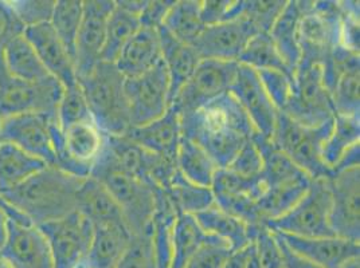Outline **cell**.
<instances>
[{"label": "cell", "instance_id": "cell-49", "mask_svg": "<svg viewBox=\"0 0 360 268\" xmlns=\"http://www.w3.org/2000/svg\"><path fill=\"white\" fill-rule=\"evenodd\" d=\"M231 253L230 246L224 240H215L202 246L184 268H224L226 259Z\"/></svg>", "mask_w": 360, "mask_h": 268}, {"label": "cell", "instance_id": "cell-45", "mask_svg": "<svg viewBox=\"0 0 360 268\" xmlns=\"http://www.w3.org/2000/svg\"><path fill=\"white\" fill-rule=\"evenodd\" d=\"M16 18L25 29L50 23L56 0H13L8 1Z\"/></svg>", "mask_w": 360, "mask_h": 268}, {"label": "cell", "instance_id": "cell-23", "mask_svg": "<svg viewBox=\"0 0 360 268\" xmlns=\"http://www.w3.org/2000/svg\"><path fill=\"white\" fill-rule=\"evenodd\" d=\"M159 62L162 50L158 29L141 26L122 47L115 65L124 78H136L150 72Z\"/></svg>", "mask_w": 360, "mask_h": 268}, {"label": "cell", "instance_id": "cell-27", "mask_svg": "<svg viewBox=\"0 0 360 268\" xmlns=\"http://www.w3.org/2000/svg\"><path fill=\"white\" fill-rule=\"evenodd\" d=\"M252 140L262 156V172L259 177L265 185V189L311 179L285 153L278 149L271 140L262 137L257 132Z\"/></svg>", "mask_w": 360, "mask_h": 268}, {"label": "cell", "instance_id": "cell-18", "mask_svg": "<svg viewBox=\"0 0 360 268\" xmlns=\"http://www.w3.org/2000/svg\"><path fill=\"white\" fill-rule=\"evenodd\" d=\"M258 31L240 16L236 20L206 26L191 47L200 60L238 62L249 41Z\"/></svg>", "mask_w": 360, "mask_h": 268}, {"label": "cell", "instance_id": "cell-51", "mask_svg": "<svg viewBox=\"0 0 360 268\" xmlns=\"http://www.w3.org/2000/svg\"><path fill=\"white\" fill-rule=\"evenodd\" d=\"M172 4L174 0H148L144 11L140 15L141 26L150 29L160 27Z\"/></svg>", "mask_w": 360, "mask_h": 268}, {"label": "cell", "instance_id": "cell-25", "mask_svg": "<svg viewBox=\"0 0 360 268\" xmlns=\"http://www.w3.org/2000/svg\"><path fill=\"white\" fill-rule=\"evenodd\" d=\"M156 204L150 223V243L158 268H171L174 228L178 210L165 191L156 188Z\"/></svg>", "mask_w": 360, "mask_h": 268}, {"label": "cell", "instance_id": "cell-47", "mask_svg": "<svg viewBox=\"0 0 360 268\" xmlns=\"http://www.w3.org/2000/svg\"><path fill=\"white\" fill-rule=\"evenodd\" d=\"M225 169L245 179L258 177L262 172V156L255 141H248Z\"/></svg>", "mask_w": 360, "mask_h": 268}, {"label": "cell", "instance_id": "cell-46", "mask_svg": "<svg viewBox=\"0 0 360 268\" xmlns=\"http://www.w3.org/2000/svg\"><path fill=\"white\" fill-rule=\"evenodd\" d=\"M243 13V0H203L200 19L205 26H214L236 20Z\"/></svg>", "mask_w": 360, "mask_h": 268}, {"label": "cell", "instance_id": "cell-4", "mask_svg": "<svg viewBox=\"0 0 360 268\" xmlns=\"http://www.w3.org/2000/svg\"><path fill=\"white\" fill-rule=\"evenodd\" d=\"M96 126L106 135H124L131 128L124 93L125 78L115 63L98 62L89 74L77 79Z\"/></svg>", "mask_w": 360, "mask_h": 268}, {"label": "cell", "instance_id": "cell-14", "mask_svg": "<svg viewBox=\"0 0 360 268\" xmlns=\"http://www.w3.org/2000/svg\"><path fill=\"white\" fill-rule=\"evenodd\" d=\"M115 8V0H85L81 26L75 48L77 79L89 74L101 62L105 43L108 19Z\"/></svg>", "mask_w": 360, "mask_h": 268}, {"label": "cell", "instance_id": "cell-20", "mask_svg": "<svg viewBox=\"0 0 360 268\" xmlns=\"http://www.w3.org/2000/svg\"><path fill=\"white\" fill-rule=\"evenodd\" d=\"M23 35L30 42L49 74L56 78L63 88L78 82L75 60L50 23L27 27Z\"/></svg>", "mask_w": 360, "mask_h": 268}, {"label": "cell", "instance_id": "cell-7", "mask_svg": "<svg viewBox=\"0 0 360 268\" xmlns=\"http://www.w3.org/2000/svg\"><path fill=\"white\" fill-rule=\"evenodd\" d=\"M330 179L312 180L307 194L284 216L265 225L273 232L301 238H333L330 229Z\"/></svg>", "mask_w": 360, "mask_h": 268}, {"label": "cell", "instance_id": "cell-44", "mask_svg": "<svg viewBox=\"0 0 360 268\" xmlns=\"http://www.w3.org/2000/svg\"><path fill=\"white\" fill-rule=\"evenodd\" d=\"M257 74L273 105L283 112L292 97L295 78L277 70H258Z\"/></svg>", "mask_w": 360, "mask_h": 268}, {"label": "cell", "instance_id": "cell-16", "mask_svg": "<svg viewBox=\"0 0 360 268\" xmlns=\"http://www.w3.org/2000/svg\"><path fill=\"white\" fill-rule=\"evenodd\" d=\"M0 256L10 268H54L47 239L35 224L8 220Z\"/></svg>", "mask_w": 360, "mask_h": 268}, {"label": "cell", "instance_id": "cell-1", "mask_svg": "<svg viewBox=\"0 0 360 268\" xmlns=\"http://www.w3.org/2000/svg\"><path fill=\"white\" fill-rule=\"evenodd\" d=\"M180 123L181 135L205 150L219 169H225L255 133L253 123L230 91L194 112L181 113Z\"/></svg>", "mask_w": 360, "mask_h": 268}, {"label": "cell", "instance_id": "cell-24", "mask_svg": "<svg viewBox=\"0 0 360 268\" xmlns=\"http://www.w3.org/2000/svg\"><path fill=\"white\" fill-rule=\"evenodd\" d=\"M158 35L160 41L162 60L169 79V101L172 104L179 90L194 74L200 58L191 46L178 41L163 26L158 27Z\"/></svg>", "mask_w": 360, "mask_h": 268}, {"label": "cell", "instance_id": "cell-53", "mask_svg": "<svg viewBox=\"0 0 360 268\" xmlns=\"http://www.w3.org/2000/svg\"><path fill=\"white\" fill-rule=\"evenodd\" d=\"M360 165V142L352 145L349 149L345 152V154L340 157V160L338 161V164L335 165V168L332 169V173L336 172H342L347 169H352V168H359Z\"/></svg>", "mask_w": 360, "mask_h": 268}, {"label": "cell", "instance_id": "cell-56", "mask_svg": "<svg viewBox=\"0 0 360 268\" xmlns=\"http://www.w3.org/2000/svg\"><path fill=\"white\" fill-rule=\"evenodd\" d=\"M340 268H360V256L347 260Z\"/></svg>", "mask_w": 360, "mask_h": 268}, {"label": "cell", "instance_id": "cell-48", "mask_svg": "<svg viewBox=\"0 0 360 268\" xmlns=\"http://www.w3.org/2000/svg\"><path fill=\"white\" fill-rule=\"evenodd\" d=\"M115 268H158L150 235L132 236L128 250Z\"/></svg>", "mask_w": 360, "mask_h": 268}, {"label": "cell", "instance_id": "cell-19", "mask_svg": "<svg viewBox=\"0 0 360 268\" xmlns=\"http://www.w3.org/2000/svg\"><path fill=\"white\" fill-rule=\"evenodd\" d=\"M297 256L320 268H340L347 260L360 256V243L338 238H301L276 232Z\"/></svg>", "mask_w": 360, "mask_h": 268}, {"label": "cell", "instance_id": "cell-29", "mask_svg": "<svg viewBox=\"0 0 360 268\" xmlns=\"http://www.w3.org/2000/svg\"><path fill=\"white\" fill-rule=\"evenodd\" d=\"M44 160L8 142H0V194H7L45 169Z\"/></svg>", "mask_w": 360, "mask_h": 268}, {"label": "cell", "instance_id": "cell-50", "mask_svg": "<svg viewBox=\"0 0 360 268\" xmlns=\"http://www.w3.org/2000/svg\"><path fill=\"white\" fill-rule=\"evenodd\" d=\"M25 32L23 25L16 18L8 1L0 0V51L10 41Z\"/></svg>", "mask_w": 360, "mask_h": 268}, {"label": "cell", "instance_id": "cell-36", "mask_svg": "<svg viewBox=\"0 0 360 268\" xmlns=\"http://www.w3.org/2000/svg\"><path fill=\"white\" fill-rule=\"evenodd\" d=\"M311 182V179L302 180L281 187L266 188L257 201L264 223L278 219L293 208L307 194Z\"/></svg>", "mask_w": 360, "mask_h": 268}, {"label": "cell", "instance_id": "cell-3", "mask_svg": "<svg viewBox=\"0 0 360 268\" xmlns=\"http://www.w3.org/2000/svg\"><path fill=\"white\" fill-rule=\"evenodd\" d=\"M90 177L101 182L120 207L132 236L150 235L156 204V187L120 169L105 148L91 166Z\"/></svg>", "mask_w": 360, "mask_h": 268}, {"label": "cell", "instance_id": "cell-40", "mask_svg": "<svg viewBox=\"0 0 360 268\" xmlns=\"http://www.w3.org/2000/svg\"><path fill=\"white\" fill-rule=\"evenodd\" d=\"M84 14L82 0H56L50 25L75 60V41Z\"/></svg>", "mask_w": 360, "mask_h": 268}, {"label": "cell", "instance_id": "cell-10", "mask_svg": "<svg viewBox=\"0 0 360 268\" xmlns=\"http://www.w3.org/2000/svg\"><path fill=\"white\" fill-rule=\"evenodd\" d=\"M124 93L131 126H141L160 119L171 106L169 79L163 60L144 74L125 78Z\"/></svg>", "mask_w": 360, "mask_h": 268}, {"label": "cell", "instance_id": "cell-13", "mask_svg": "<svg viewBox=\"0 0 360 268\" xmlns=\"http://www.w3.org/2000/svg\"><path fill=\"white\" fill-rule=\"evenodd\" d=\"M330 225L335 236L360 241V166L332 173Z\"/></svg>", "mask_w": 360, "mask_h": 268}, {"label": "cell", "instance_id": "cell-22", "mask_svg": "<svg viewBox=\"0 0 360 268\" xmlns=\"http://www.w3.org/2000/svg\"><path fill=\"white\" fill-rule=\"evenodd\" d=\"M131 241L132 235L125 224H94L89 251L78 268L116 267Z\"/></svg>", "mask_w": 360, "mask_h": 268}, {"label": "cell", "instance_id": "cell-37", "mask_svg": "<svg viewBox=\"0 0 360 268\" xmlns=\"http://www.w3.org/2000/svg\"><path fill=\"white\" fill-rule=\"evenodd\" d=\"M141 27L140 18L119 7L115 1V8L108 19L105 43L101 54L103 62L115 63L120 55L122 47Z\"/></svg>", "mask_w": 360, "mask_h": 268}, {"label": "cell", "instance_id": "cell-11", "mask_svg": "<svg viewBox=\"0 0 360 268\" xmlns=\"http://www.w3.org/2000/svg\"><path fill=\"white\" fill-rule=\"evenodd\" d=\"M238 62L200 60L194 74L172 101L179 114L194 112L230 91L236 79Z\"/></svg>", "mask_w": 360, "mask_h": 268}, {"label": "cell", "instance_id": "cell-9", "mask_svg": "<svg viewBox=\"0 0 360 268\" xmlns=\"http://www.w3.org/2000/svg\"><path fill=\"white\" fill-rule=\"evenodd\" d=\"M63 86L56 78L29 83L10 74L0 55V121L18 114L37 113L57 119Z\"/></svg>", "mask_w": 360, "mask_h": 268}, {"label": "cell", "instance_id": "cell-28", "mask_svg": "<svg viewBox=\"0 0 360 268\" xmlns=\"http://www.w3.org/2000/svg\"><path fill=\"white\" fill-rule=\"evenodd\" d=\"M0 55L6 70L20 81L42 83L53 78L23 34L4 46Z\"/></svg>", "mask_w": 360, "mask_h": 268}, {"label": "cell", "instance_id": "cell-38", "mask_svg": "<svg viewBox=\"0 0 360 268\" xmlns=\"http://www.w3.org/2000/svg\"><path fill=\"white\" fill-rule=\"evenodd\" d=\"M238 63L258 70H277L295 78V73L286 66L268 32H257L242 51Z\"/></svg>", "mask_w": 360, "mask_h": 268}, {"label": "cell", "instance_id": "cell-57", "mask_svg": "<svg viewBox=\"0 0 360 268\" xmlns=\"http://www.w3.org/2000/svg\"><path fill=\"white\" fill-rule=\"evenodd\" d=\"M0 268H10V266L1 259V256H0Z\"/></svg>", "mask_w": 360, "mask_h": 268}, {"label": "cell", "instance_id": "cell-54", "mask_svg": "<svg viewBox=\"0 0 360 268\" xmlns=\"http://www.w3.org/2000/svg\"><path fill=\"white\" fill-rule=\"evenodd\" d=\"M147 3H148V0H116V4L121 7L122 10L139 16V18L141 15V13L144 11Z\"/></svg>", "mask_w": 360, "mask_h": 268}, {"label": "cell", "instance_id": "cell-35", "mask_svg": "<svg viewBox=\"0 0 360 268\" xmlns=\"http://www.w3.org/2000/svg\"><path fill=\"white\" fill-rule=\"evenodd\" d=\"M165 194H168L178 213L194 216L215 206V197L211 188L188 181L179 170L174 175Z\"/></svg>", "mask_w": 360, "mask_h": 268}, {"label": "cell", "instance_id": "cell-52", "mask_svg": "<svg viewBox=\"0 0 360 268\" xmlns=\"http://www.w3.org/2000/svg\"><path fill=\"white\" fill-rule=\"evenodd\" d=\"M224 268H259L253 241L240 250L231 251L226 259Z\"/></svg>", "mask_w": 360, "mask_h": 268}, {"label": "cell", "instance_id": "cell-31", "mask_svg": "<svg viewBox=\"0 0 360 268\" xmlns=\"http://www.w3.org/2000/svg\"><path fill=\"white\" fill-rule=\"evenodd\" d=\"M194 217L207 235L226 241L231 251L240 250L252 241L250 227L217 206L196 213Z\"/></svg>", "mask_w": 360, "mask_h": 268}, {"label": "cell", "instance_id": "cell-43", "mask_svg": "<svg viewBox=\"0 0 360 268\" xmlns=\"http://www.w3.org/2000/svg\"><path fill=\"white\" fill-rule=\"evenodd\" d=\"M288 0H243L242 16L252 23L258 32H268L281 15Z\"/></svg>", "mask_w": 360, "mask_h": 268}, {"label": "cell", "instance_id": "cell-12", "mask_svg": "<svg viewBox=\"0 0 360 268\" xmlns=\"http://www.w3.org/2000/svg\"><path fill=\"white\" fill-rule=\"evenodd\" d=\"M38 228L53 255L54 268H78L85 260L93 236V224L77 210Z\"/></svg>", "mask_w": 360, "mask_h": 268}, {"label": "cell", "instance_id": "cell-39", "mask_svg": "<svg viewBox=\"0 0 360 268\" xmlns=\"http://www.w3.org/2000/svg\"><path fill=\"white\" fill-rule=\"evenodd\" d=\"M360 142V117L335 116L330 137L323 147V160L330 170L352 145Z\"/></svg>", "mask_w": 360, "mask_h": 268}, {"label": "cell", "instance_id": "cell-15", "mask_svg": "<svg viewBox=\"0 0 360 268\" xmlns=\"http://www.w3.org/2000/svg\"><path fill=\"white\" fill-rule=\"evenodd\" d=\"M54 117L37 113L18 114L0 121V142H8L32 156L54 165L56 156L51 141V122Z\"/></svg>", "mask_w": 360, "mask_h": 268}, {"label": "cell", "instance_id": "cell-6", "mask_svg": "<svg viewBox=\"0 0 360 268\" xmlns=\"http://www.w3.org/2000/svg\"><path fill=\"white\" fill-rule=\"evenodd\" d=\"M301 11L299 23L300 62L319 63L340 46V29L345 11L340 1L297 0Z\"/></svg>", "mask_w": 360, "mask_h": 268}, {"label": "cell", "instance_id": "cell-41", "mask_svg": "<svg viewBox=\"0 0 360 268\" xmlns=\"http://www.w3.org/2000/svg\"><path fill=\"white\" fill-rule=\"evenodd\" d=\"M360 65L348 67L330 90L335 116L360 117Z\"/></svg>", "mask_w": 360, "mask_h": 268}, {"label": "cell", "instance_id": "cell-32", "mask_svg": "<svg viewBox=\"0 0 360 268\" xmlns=\"http://www.w3.org/2000/svg\"><path fill=\"white\" fill-rule=\"evenodd\" d=\"M215 240L221 239L207 235L196 223L193 215L178 213L174 228L171 268H184L186 263L202 246Z\"/></svg>", "mask_w": 360, "mask_h": 268}, {"label": "cell", "instance_id": "cell-21", "mask_svg": "<svg viewBox=\"0 0 360 268\" xmlns=\"http://www.w3.org/2000/svg\"><path fill=\"white\" fill-rule=\"evenodd\" d=\"M124 135L147 152L176 160L183 137L179 112L169 106L160 119L141 126H131Z\"/></svg>", "mask_w": 360, "mask_h": 268}, {"label": "cell", "instance_id": "cell-17", "mask_svg": "<svg viewBox=\"0 0 360 268\" xmlns=\"http://www.w3.org/2000/svg\"><path fill=\"white\" fill-rule=\"evenodd\" d=\"M230 93L248 114L255 132L271 140L280 112L271 102L255 69L238 63Z\"/></svg>", "mask_w": 360, "mask_h": 268}, {"label": "cell", "instance_id": "cell-5", "mask_svg": "<svg viewBox=\"0 0 360 268\" xmlns=\"http://www.w3.org/2000/svg\"><path fill=\"white\" fill-rule=\"evenodd\" d=\"M333 121L309 128L280 112L271 142L312 180L330 179L332 170L323 160V147L330 137Z\"/></svg>", "mask_w": 360, "mask_h": 268}, {"label": "cell", "instance_id": "cell-34", "mask_svg": "<svg viewBox=\"0 0 360 268\" xmlns=\"http://www.w3.org/2000/svg\"><path fill=\"white\" fill-rule=\"evenodd\" d=\"M176 166L188 181L207 188H211L214 176L219 169L205 150L186 137H181L180 140Z\"/></svg>", "mask_w": 360, "mask_h": 268}, {"label": "cell", "instance_id": "cell-42", "mask_svg": "<svg viewBox=\"0 0 360 268\" xmlns=\"http://www.w3.org/2000/svg\"><path fill=\"white\" fill-rule=\"evenodd\" d=\"M93 121L90 116L89 106L84 91L77 82L72 86L63 88L60 104L57 107V122L60 130H65L73 125Z\"/></svg>", "mask_w": 360, "mask_h": 268}, {"label": "cell", "instance_id": "cell-30", "mask_svg": "<svg viewBox=\"0 0 360 268\" xmlns=\"http://www.w3.org/2000/svg\"><path fill=\"white\" fill-rule=\"evenodd\" d=\"M301 11L297 0H288L284 11L269 31L270 38L286 66L295 73L301 60L299 23Z\"/></svg>", "mask_w": 360, "mask_h": 268}, {"label": "cell", "instance_id": "cell-55", "mask_svg": "<svg viewBox=\"0 0 360 268\" xmlns=\"http://www.w3.org/2000/svg\"><path fill=\"white\" fill-rule=\"evenodd\" d=\"M7 228H8V217L0 203V247L3 246L6 236H7Z\"/></svg>", "mask_w": 360, "mask_h": 268}, {"label": "cell", "instance_id": "cell-33", "mask_svg": "<svg viewBox=\"0 0 360 268\" xmlns=\"http://www.w3.org/2000/svg\"><path fill=\"white\" fill-rule=\"evenodd\" d=\"M202 0H176L167 13L163 27L178 41L191 46L205 30L200 19Z\"/></svg>", "mask_w": 360, "mask_h": 268}, {"label": "cell", "instance_id": "cell-2", "mask_svg": "<svg viewBox=\"0 0 360 268\" xmlns=\"http://www.w3.org/2000/svg\"><path fill=\"white\" fill-rule=\"evenodd\" d=\"M82 180L47 165L15 189L0 196L35 225H41L77 210V191Z\"/></svg>", "mask_w": 360, "mask_h": 268}, {"label": "cell", "instance_id": "cell-8", "mask_svg": "<svg viewBox=\"0 0 360 268\" xmlns=\"http://www.w3.org/2000/svg\"><path fill=\"white\" fill-rule=\"evenodd\" d=\"M283 113L309 128L321 126L335 119V109L323 79L321 65L299 63L295 72L293 93Z\"/></svg>", "mask_w": 360, "mask_h": 268}, {"label": "cell", "instance_id": "cell-26", "mask_svg": "<svg viewBox=\"0 0 360 268\" xmlns=\"http://www.w3.org/2000/svg\"><path fill=\"white\" fill-rule=\"evenodd\" d=\"M77 212L90 223L125 224L122 212L105 187L93 177L82 180L77 191ZM127 225V224H125Z\"/></svg>", "mask_w": 360, "mask_h": 268}]
</instances>
